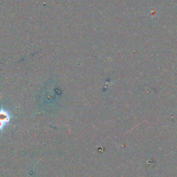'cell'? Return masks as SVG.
Returning <instances> with one entry per match:
<instances>
[{
    "instance_id": "6da1fadb",
    "label": "cell",
    "mask_w": 177,
    "mask_h": 177,
    "mask_svg": "<svg viewBox=\"0 0 177 177\" xmlns=\"http://www.w3.org/2000/svg\"><path fill=\"white\" fill-rule=\"evenodd\" d=\"M11 115L8 111L0 109V131L3 130L7 124L10 122Z\"/></svg>"
}]
</instances>
